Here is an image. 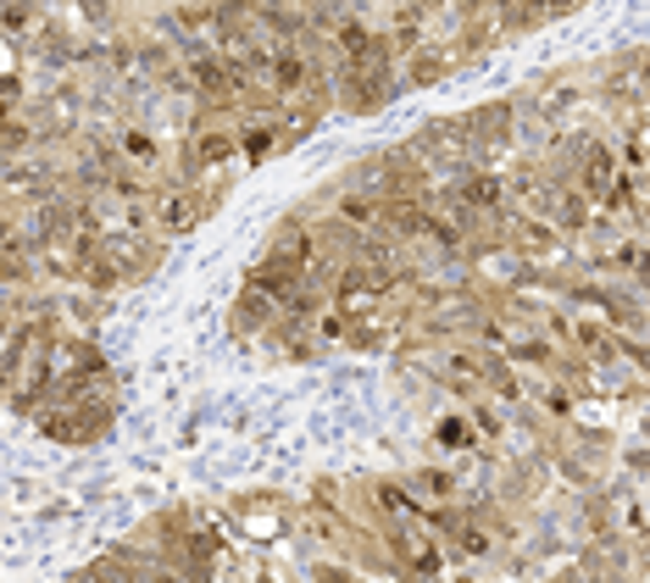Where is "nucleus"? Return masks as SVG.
<instances>
[{"label": "nucleus", "instance_id": "f257e3e1", "mask_svg": "<svg viewBox=\"0 0 650 583\" xmlns=\"http://www.w3.org/2000/svg\"><path fill=\"white\" fill-rule=\"evenodd\" d=\"M584 189H589L595 200H617V195H623V178H617V167H612V156H606V151H589Z\"/></svg>", "mask_w": 650, "mask_h": 583}, {"label": "nucleus", "instance_id": "f03ea898", "mask_svg": "<svg viewBox=\"0 0 650 583\" xmlns=\"http://www.w3.org/2000/svg\"><path fill=\"white\" fill-rule=\"evenodd\" d=\"M417 145H422L428 156H445V161H461V156H467V133H456V122H428Z\"/></svg>", "mask_w": 650, "mask_h": 583}, {"label": "nucleus", "instance_id": "7ed1b4c3", "mask_svg": "<svg viewBox=\"0 0 650 583\" xmlns=\"http://www.w3.org/2000/svg\"><path fill=\"white\" fill-rule=\"evenodd\" d=\"M195 217H200V200H195V195H167V200H161V222H167L172 234L195 228Z\"/></svg>", "mask_w": 650, "mask_h": 583}, {"label": "nucleus", "instance_id": "20e7f679", "mask_svg": "<svg viewBox=\"0 0 650 583\" xmlns=\"http://www.w3.org/2000/svg\"><path fill=\"white\" fill-rule=\"evenodd\" d=\"M506 122H511V106H484L479 117H472V140H484V145L506 140Z\"/></svg>", "mask_w": 650, "mask_h": 583}, {"label": "nucleus", "instance_id": "39448f33", "mask_svg": "<svg viewBox=\"0 0 650 583\" xmlns=\"http://www.w3.org/2000/svg\"><path fill=\"white\" fill-rule=\"evenodd\" d=\"M461 200H467V206H479V211H490V206L500 200V184H495L490 172H479V178H467V184H461Z\"/></svg>", "mask_w": 650, "mask_h": 583}, {"label": "nucleus", "instance_id": "423d86ee", "mask_svg": "<svg viewBox=\"0 0 650 583\" xmlns=\"http://www.w3.org/2000/svg\"><path fill=\"white\" fill-rule=\"evenodd\" d=\"M239 323H245V328H267V323H273V300H267L262 289H250V295L239 300Z\"/></svg>", "mask_w": 650, "mask_h": 583}, {"label": "nucleus", "instance_id": "0eeeda50", "mask_svg": "<svg viewBox=\"0 0 650 583\" xmlns=\"http://www.w3.org/2000/svg\"><path fill=\"white\" fill-rule=\"evenodd\" d=\"M517 250H529V256H545V250H556V234H545L539 222H517Z\"/></svg>", "mask_w": 650, "mask_h": 583}, {"label": "nucleus", "instance_id": "6e6552de", "mask_svg": "<svg viewBox=\"0 0 650 583\" xmlns=\"http://www.w3.org/2000/svg\"><path fill=\"white\" fill-rule=\"evenodd\" d=\"M273 133H278V128H250V133H245V156H250V161H267V156L284 145V140H273Z\"/></svg>", "mask_w": 650, "mask_h": 583}, {"label": "nucleus", "instance_id": "1a4fd4ad", "mask_svg": "<svg viewBox=\"0 0 650 583\" xmlns=\"http://www.w3.org/2000/svg\"><path fill=\"white\" fill-rule=\"evenodd\" d=\"M228 151H234L228 133H200V161H223Z\"/></svg>", "mask_w": 650, "mask_h": 583}, {"label": "nucleus", "instance_id": "9d476101", "mask_svg": "<svg viewBox=\"0 0 650 583\" xmlns=\"http://www.w3.org/2000/svg\"><path fill=\"white\" fill-rule=\"evenodd\" d=\"M440 73H445V62H440V56H417V67H412V78H417V83L440 78Z\"/></svg>", "mask_w": 650, "mask_h": 583}, {"label": "nucleus", "instance_id": "9b49d317", "mask_svg": "<svg viewBox=\"0 0 650 583\" xmlns=\"http://www.w3.org/2000/svg\"><path fill=\"white\" fill-rule=\"evenodd\" d=\"M28 140V128H17V122H0V151H17Z\"/></svg>", "mask_w": 650, "mask_h": 583}, {"label": "nucleus", "instance_id": "f8f14e48", "mask_svg": "<svg viewBox=\"0 0 650 583\" xmlns=\"http://www.w3.org/2000/svg\"><path fill=\"white\" fill-rule=\"evenodd\" d=\"M122 145L134 151V156H150V140H145V133H122Z\"/></svg>", "mask_w": 650, "mask_h": 583}, {"label": "nucleus", "instance_id": "ddd939ff", "mask_svg": "<svg viewBox=\"0 0 650 583\" xmlns=\"http://www.w3.org/2000/svg\"><path fill=\"white\" fill-rule=\"evenodd\" d=\"M628 161H634V172L645 167V140H639V133H634V140H628Z\"/></svg>", "mask_w": 650, "mask_h": 583}, {"label": "nucleus", "instance_id": "4468645a", "mask_svg": "<svg viewBox=\"0 0 650 583\" xmlns=\"http://www.w3.org/2000/svg\"><path fill=\"white\" fill-rule=\"evenodd\" d=\"M417 6H445V0H417Z\"/></svg>", "mask_w": 650, "mask_h": 583}]
</instances>
